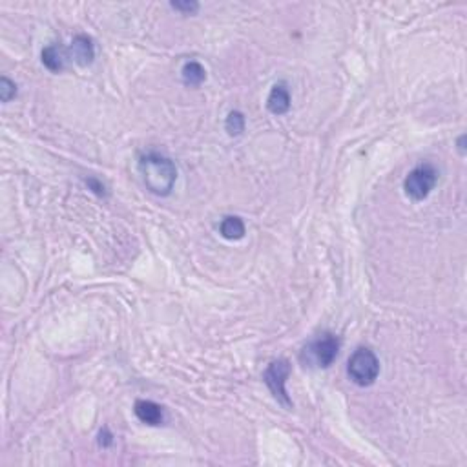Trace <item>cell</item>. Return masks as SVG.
Returning <instances> with one entry per match:
<instances>
[{
	"mask_svg": "<svg viewBox=\"0 0 467 467\" xmlns=\"http://www.w3.org/2000/svg\"><path fill=\"white\" fill-rule=\"evenodd\" d=\"M139 172L152 194L159 197H166L172 194L173 184L177 179V169L172 159L161 155L158 152H148L139 159Z\"/></svg>",
	"mask_w": 467,
	"mask_h": 467,
	"instance_id": "cell-1",
	"label": "cell"
},
{
	"mask_svg": "<svg viewBox=\"0 0 467 467\" xmlns=\"http://www.w3.org/2000/svg\"><path fill=\"white\" fill-rule=\"evenodd\" d=\"M347 373L352 382L360 387H369L376 382L380 374V360L371 349L360 347L352 352L347 363Z\"/></svg>",
	"mask_w": 467,
	"mask_h": 467,
	"instance_id": "cell-2",
	"label": "cell"
},
{
	"mask_svg": "<svg viewBox=\"0 0 467 467\" xmlns=\"http://www.w3.org/2000/svg\"><path fill=\"white\" fill-rule=\"evenodd\" d=\"M338 352H340V340L334 334H323L305 347L301 352V362L314 367H331Z\"/></svg>",
	"mask_w": 467,
	"mask_h": 467,
	"instance_id": "cell-3",
	"label": "cell"
},
{
	"mask_svg": "<svg viewBox=\"0 0 467 467\" xmlns=\"http://www.w3.org/2000/svg\"><path fill=\"white\" fill-rule=\"evenodd\" d=\"M436 183H438V170L431 163H424L418 164L416 169L407 173L404 181V190L411 199L424 201L433 192Z\"/></svg>",
	"mask_w": 467,
	"mask_h": 467,
	"instance_id": "cell-4",
	"label": "cell"
},
{
	"mask_svg": "<svg viewBox=\"0 0 467 467\" xmlns=\"http://www.w3.org/2000/svg\"><path fill=\"white\" fill-rule=\"evenodd\" d=\"M290 376V363L287 360H276L267 367L265 374H263V382L267 383V387L270 389V393L274 394V398L278 400L279 404H283L285 407H292V400L287 394V380Z\"/></svg>",
	"mask_w": 467,
	"mask_h": 467,
	"instance_id": "cell-5",
	"label": "cell"
},
{
	"mask_svg": "<svg viewBox=\"0 0 467 467\" xmlns=\"http://www.w3.org/2000/svg\"><path fill=\"white\" fill-rule=\"evenodd\" d=\"M133 413L142 424L146 425H161L164 422V411L163 407L152 400H137Z\"/></svg>",
	"mask_w": 467,
	"mask_h": 467,
	"instance_id": "cell-6",
	"label": "cell"
},
{
	"mask_svg": "<svg viewBox=\"0 0 467 467\" xmlns=\"http://www.w3.org/2000/svg\"><path fill=\"white\" fill-rule=\"evenodd\" d=\"M69 55L74 58L75 64L79 66H88V64L94 63L95 58V47L91 39L86 37V35H77L72 41V46H69Z\"/></svg>",
	"mask_w": 467,
	"mask_h": 467,
	"instance_id": "cell-7",
	"label": "cell"
},
{
	"mask_svg": "<svg viewBox=\"0 0 467 467\" xmlns=\"http://www.w3.org/2000/svg\"><path fill=\"white\" fill-rule=\"evenodd\" d=\"M267 108L272 116H285L290 110V91L285 83L272 86L268 94Z\"/></svg>",
	"mask_w": 467,
	"mask_h": 467,
	"instance_id": "cell-8",
	"label": "cell"
},
{
	"mask_svg": "<svg viewBox=\"0 0 467 467\" xmlns=\"http://www.w3.org/2000/svg\"><path fill=\"white\" fill-rule=\"evenodd\" d=\"M66 58H68L66 52L61 44H50L43 50V64L53 74L63 72L64 66H66Z\"/></svg>",
	"mask_w": 467,
	"mask_h": 467,
	"instance_id": "cell-9",
	"label": "cell"
},
{
	"mask_svg": "<svg viewBox=\"0 0 467 467\" xmlns=\"http://www.w3.org/2000/svg\"><path fill=\"white\" fill-rule=\"evenodd\" d=\"M219 232L225 239L236 241V239H241L245 236V223L237 215H226L225 219L219 223Z\"/></svg>",
	"mask_w": 467,
	"mask_h": 467,
	"instance_id": "cell-10",
	"label": "cell"
},
{
	"mask_svg": "<svg viewBox=\"0 0 467 467\" xmlns=\"http://www.w3.org/2000/svg\"><path fill=\"white\" fill-rule=\"evenodd\" d=\"M181 75H183V83L186 86H199L206 79L205 68L199 63H195V61H190V63L184 64L183 69H181Z\"/></svg>",
	"mask_w": 467,
	"mask_h": 467,
	"instance_id": "cell-11",
	"label": "cell"
},
{
	"mask_svg": "<svg viewBox=\"0 0 467 467\" xmlns=\"http://www.w3.org/2000/svg\"><path fill=\"white\" fill-rule=\"evenodd\" d=\"M245 122L247 121H245V116H243L241 111H237V110L230 111L225 121L226 133H228L230 137L241 135L243 131H245Z\"/></svg>",
	"mask_w": 467,
	"mask_h": 467,
	"instance_id": "cell-12",
	"label": "cell"
},
{
	"mask_svg": "<svg viewBox=\"0 0 467 467\" xmlns=\"http://www.w3.org/2000/svg\"><path fill=\"white\" fill-rule=\"evenodd\" d=\"M15 95H17L15 83L8 79V77H2V79H0V99H2V102H10Z\"/></svg>",
	"mask_w": 467,
	"mask_h": 467,
	"instance_id": "cell-13",
	"label": "cell"
},
{
	"mask_svg": "<svg viewBox=\"0 0 467 467\" xmlns=\"http://www.w3.org/2000/svg\"><path fill=\"white\" fill-rule=\"evenodd\" d=\"M170 8L183 15H194L199 11V4L194 2V0H183V2H170Z\"/></svg>",
	"mask_w": 467,
	"mask_h": 467,
	"instance_id": "cell-14",
	"label": "cell"
},
{
	"mask_svg": "<svg viewBox=\"0 0 467 467\" xmlns=\"http://www.w3.org/2000/svg\"><path fill=\"white\" fill-rule=\"evenodd\" d=\"M86 184H88V188L94 192V194H97V195H106V186L102 183H100L99 179H95V177H89V179H86Z\"/></svg>",
	"mask_w": 467,
	"mask_h": 467,
	"instance_id": "cell-15",
	"label": "cell"
},
{
	"mask_svg": "<svg viewBox=\"0 0 467 467\" xmlns=\"http://www.w3.org/2000/svg\"><path fill=\"white\" fill-rule=\"evenodd\" d=\"M111 442H113V436L110 435V431H108V429L100 431V435H99V446L108 447V446H111Z\"/></svg>",
	"mask_w": 467,
	"mask_h": 467,
	"instance_id": "cell-16",
	"label": "cell"
}]
</instances>
